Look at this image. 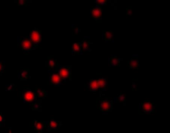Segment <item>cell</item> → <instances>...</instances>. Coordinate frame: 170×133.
Here are the masks:
<instances>
[{
    "label": "cell",
    "instance_id": "1",
    "mask_svg": "<svg viewBox=\"0 0 170 133\" xmlns=\"http://www.w3.org/2000/svg\"><path fill=\"white\" fill-rule=\"evenodd\" d=\"M21 98L24 103L31 105L37 102H39L37 99L35 91L29 88H25L21 93Z\"/></svg>",
    "mask_w": 170,
    "mask_h": 133
},
{
    "label": "cell",
    "instance_id": "2",
    "mask_svg": "<svg viewBox=\"0 0 170 133\" xmlns=\"http://www.w3.org/2000/svg\"><path fill=\"white\" fill-rule=\"evenodd\" d=\"M18 45L25 53H28L30 51L34 50L38 48L34 45L32 42L29 39L28 36L24 37L23 38L18 37Z\"/></svg>",
    "mask_w": 170,
    "mask_h": 133
},
{
    "label": "cell",
    "instance_id": "3",
    "mask_svg": "<svg viewBox=\"0 0 170 133\" xmlns=\"http://www.w3.org/2000/svg\"><path fill=\"white\" fill-rule=\"evenodd\" d=\"M57 73L61 79L66 82L67 79L69 80L71 79V67L66 65L59 66L56 68Z\"/></svg>",
    "mask_w": 170,
    "mask_h": 133
},
{
    "label": "cell",
    "instance_id": "4",
    "mask_svg": "<svg viewBox=\"0 0 170 133\" xmlns=\"http://www.w3.org/2000/svg\"><path fill=\"white\" fill-rule=\"evenodd\" d=\"M29 39L32 42L34 45L37 48L39 47L42 41L41 32L39 29L34 28L33 30H31L29 36Z\"/></svg>",
    "mask_w": 170,
    "mask_h": 133
},
{
    "label": "cell",
    "instance_id": "5",
    "mask_svg": "<svg viewBox=\"0 0 170 133\" xmlns=\"http://www.w3.org/2000/svg\"><path fill=\"white\" fill-rule=\"evenodd\" d=\"M48 72L50 73L49 76V81L50 82L51 85L57 87L59 86L62 84L61 78L57 73L56 68L48 71Z\"/></svg>",
    "mask_w": 170,
    "mask_h": 133
},
{
    "label": "cell",
    "instance_id": "6",
    "mask_svg": "<svg viewBox=\"0 0 170 133\" xmlns=\"http://www.w3.org/2000/svg\"><path fill=\"white\" fill-rule=\"evenodd\" d=\"M62 125L61 121H56L54 119H50L47 121V131L48 132L57 131Z\"/></svg>",
    "mask_w": 170,
    "mask_h": 133
},
{
    "label": "cell",
    "instance_id": "7",
    "mask_svg": "<svg viewBox=\"0 0 170 133\" xmlns=\"http://www.w3.org/2000/svg\"><path fill=\"white\" fill-rule=\"evenodd\" d=\"M112 108V102L109 99L101 100L99 102V109L103 113L108 112Z\"/></svg>",
    "mask_w": 170,
    "mask_h": 133
},
{
    "label": "cell",
    "instance_id": "8",
    "mask_svg": "<svg viewBox=\"0 0 170 133\" xmlns=\"http://www.w3.org/2000/svg\"><path fill=\"white\" fill-rule=\"evenodd\" d=\"M33 127L34 130H36V133L38 132H44L47 129V121H39L34 120L33 121Z\"/></svg>",
    "mask_w": 170,
    "mask_h": 133
},
{
    "label": "cell",
    "instance_id": "9",
    "mask_svg": "<svg viewBox=\"0 0 170 133\" xmlns=\"http://www.w3.org/2000/svg\"><path fill=\"white\" fill-rule=\"evenodd\" d=\"M142 108L144 113H153L155 111L154 103L150 101H145L142 103Z\"/></svg>",
    "mask_w": 170,
    "mask_h": 133
},
{
    "label": "cell",
    "instance_id": "10",
    "mask_svg": "<svg viewBox=\"0 0 170 133\" xmlns=\"http://www.w3.org/2000/svg\"><path fill=\"white\" fill-rule=\"evenodd\" d=\"M18 77L21 80H26L30 78V71L29 69L23 68L18 72Z\"/></svg>",
    "mask_w": 170,
    "mask_h": 133
},
{
    "label": "cell",
    "instance_id": "11",
    "mask_svg": "<svg viewBox=\"0 0 170 133\" xmlns=\"http://www.w3.org/2000/svg\"><path fill=\"white\" fill-rule=\"evenodd\" d=\"M102 11L103 9L101 7H98L96 8L92 7L91 10V15L93 18L99 19L101 16Z\"/></svg>",
    "mask_w": 170,
    "mask_h": 133
},
{
    "label": "cell",
    "instance_id": "12",
    "mask_svg": "<svg viewBox=\"0 0 170 133\" xmlns=\"http://www.w3.org/2000/svg\"><path fill=\"white\" fill-rule=\"evenodd\" d=\"M72 55L80 54L82 52L83 49L81 42L73 43L71 46Z\"/></svg>",
    "mask_w": 170,
    "mask_h": 133
},
{
    "label": "cell",
    "instance_id": "13",
    "mask_svg": "<svg viewBox=\"0 0 170 133\" xmlns=\"http://www.w3.org/2000/svg\"><path fill=\"white\" fill-rule=\"evenodd\" d=\"M47 66L48 68V71L54 70L59 66V63L57 62V60L51 59L50 58H48L47 61Z\"/></svg>",
    "mask_w": 170,
    "mask_h": 133
},
{
    "label": "cell",
    "instance_id": "14",
    "mask_svg": "<svg viewBox=\"0 0 170 133\" xmlns=\"http://www.w3.org/2000/svg\"><path fill=\"white\" fill-rule=\"evenodd\" d=\"M88 89L90 91L94 92L99 89L97 80L92 79L90 80L88 86Z\"/></svg>",
    "mask_w": 170,
    "mask_h": 133
},
{
    "label": "cell",
    "instance_id": "15",
    "mask_svg": "<svg viewBox=\"0 0 170 133\" xmlns=\"http://www.w3.org/2000/svg\"><path fill=\"white\" fill-rule=\"evenodd\" d=\"M35 92L37 98H44L47 95V92L43 89H38L36 88Z\"/></svg>",
    "mask_w": 170,
    "mask_h": 133
},
{
    "label": "cell",
    "instance_id": "16",
    "mask_svg": "<svg viewBox=\"0 0 170 133\" xmlns=\"http://www.w3.org/2000/svg\"><path fill=\"white\" fill-rule=\"evenodd\" d=\"M110 65L111 66H120V59L117 57H111L109 60Z\"/></svg>",
    "mask_w": 170,
    "mask_h": 133
},
{
    "label": "cell",
    "instance_id": "17",
    "mask_svg": "<svg viewBox=\"0 0 170 133\" xmlns=\"http://www.w3.org/2000/svg\"><path fill=\"white\" fill-rule=\"evenodd\" d=\"M104 37L105 40L110 41L112 40L113 36V33L112 31L104 30L103 31Z\"/></svg>",
    "mask_w": 170,
    "mask_h": 133
},
{
    "label": "cell",
    "instance_id": "18",
    "mask_svg": "<svg viewBox=\"0 0 170 133\" xmlns=\"http://www.w3.org/2000/svg\"><path fill=\"white\" fill-rule=\"evenodd\" d=\"M128 66L130 68L137 69L139 66V61L136 60L131 59L128 62Z\"/></svg>",
    "mask_w": 170,
    "mask_h": 133
},
{
    "label": "cell",
    "instance_id": "19",
    "mask_svg": "<svg viewBox=\"0 0 170 133\" xmlns=\"http://www.w3.org/2000/svg\"><path fill=\"white\" fill-rule=\"evenodd\" d=\"M97 80L99 89H104L106 87L107 85L106 79L104 78H100Z\"/></svg>",
    "mask_w": 170,
    "mask_h": 133
},
{
    "label": "cell",
    "instance_id": "20",
    "mask_svg": "<svg viewBox=\"0 0 170 133\" xmlns=\"http://www.w3.org/2000/svg\"><path fill=\"white\" fill-rule=\"evenodd\" d=\"M82 49L84 50H86L89 48L90 46V41L88 40L87 39H84L81 42Z\"/></svg>",
    "mask_w": 170,
    "mask_h": 133
},
{
    "label": "cell",
    "instance_id": "21",
    "mask_svg": "<svg viewBox=\"0 0 170 133\" xmlns=\"http://www.w3.org/2000/svg\"><path fill=\"white\" fill-rule=\"evenodd\" d=\"M126 101V94H124L123 93H120L118 96V102H120V103H124Z\"/></svg>",
    "mask_w": 170,
    "mask_h": 133
},
{
    "label": "cell",
    "instance_id": "22",
    "mask_svg": "<svg viewBox=\"0 0 170 133\" xmlns=\"http://www.w3.org/2000/svg\"><path fill=\"white\" fill-rule=\"evenodd\" d=\"M31 108L34 110H39L41 108L40 103L39 102H37L36 103H34L31 105Z\"/></svg>",
    "mask_w": 170,
    "mask_h": 133
},
{
    "label": "cell",
    "instance_id": "23",
    "mask_svg": "<svg viewBox=\"0 0 170 133\" xmlns=\"http://www.w3.org/2000/svg\"><path fill=\"white\" fill-rule=\"evenodd\" d=\"M97 5L98 7H101V6L107 5V1L106 0H98L96 1Z\"/></svg>",
    "mask_w": 170,
    "mask_h": 133
},
{
    "label": "cell",
    "instance_id": "24",
    "mask_svg": "<svg viewBox=\"0 0 170 133\" xmlns=\"http://www.w3.org/2000/svg\"><path fill=\"white\" fill-rule=\"evenodd\" d=\"M29 1L25 0H20L17 1L18 6H27L29 3Z\"/></svg>",
    "mask_w": 170,
    "mask_h": 133
},
{
    "label": "cell",
    "instance_id": "25",
    "mask_svg": "<svg viewBox=\"0 0 170 133\" xmlns=\"http://www.w3.org/2000/svg\"><path fill=\"white\" fill-rule=\"evenodd\" d=\"M4 63L0 61V75H2L3 72L4 68Z\"/></svg>",
    "mask_w": 170,
    "mask_h": 133
},
{
    "label": "cell",
    "instance_id": "26",
    "mask_svg": "<svg viewBox=\"0 0 170 133\" xmlns=\"http://www.w3.org/2000/svg\"><path fill=\"white\" fill-rule=\"evenodd\" d=\"M4 120V116L2 114V113L0 112V126L3 124Z\"/></svg>",
    "mask_w": 170,
    "mask_h": 133
},
{
    "label": "cell",
    "instance_id": "27",
    "mask_svg": "<svg viewBox=\"0 0 170 133\" xmlns=\"http://www.w3.org/2000/svg\"><path fill=\"white\" fill-rule=\"evenodd\" d=\"M126 15L129 16H132V9L130 8H127L126 9Z\"/></svg>",
    "mask_w": 170,
    "mask_h": 133
},
{
    "label": "cell",
    "instance_id": "28",
    "mask_svg": "<svg viewBox=\"0 0 170 133\" xmlns=\"http://www.w3.org/2000/svg\"><path fill=\"white\" fill-rule=\"evenodd\" d=\"M36 133H44V132H37Z\"/></svg>",
    "mask_w": 170,
    "mask_h": 133
},
{
    "label": "cell",
    "instance_id": "29",
    "mask_svg": "<svg viewBox=\"0 0 170 133\" xmlns=\"http://www.w3.org/2000/svg\"><path fill=\"white\" fill-rule=\"evenodd\" d=\"M9 133H11V130H10V132Z\"/></svg>",
    "mask_w": 170,
    "mask_h": 133
}]
</instances>
